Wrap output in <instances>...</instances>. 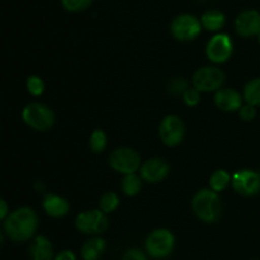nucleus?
I'll return each mask as SVG.
<instances>
[{"label":"nucleus","mask_w":260,"mask_h":260,"mask_svg":"<svg viewBox=\"0 0 260 260\" xmlns=\"http://www.w3.org/2000/svg\"><path fill=\"white\" fill-rule=\"evenodd\" d=\"M29 255L32 260H53L52 243L43 235L36 236L29 246Z\"/></svg>","instance_id":"obj_16"},{"label":"nucleus","mask_w":260,"mask_h":260,"mask_svg":"<svg viewBox=\"0 0 260 260\" xmlns=\"http://www.w3.org/2000/svg\"><path fill=\"white\" fill-rule=\"evenodd\" d=\"M122 192L128 197H135L139 194L142 189V178L134 174H126L121 183Z\"/></svg>","instance_id":"obj_19"},{"label":"nucleus","mask_w":260,"mask_h":260,"mask_svg":"<svg viewBox=\"0 0 260 260\" xmlns=\"http://www.w3.org/2000/svg\"><path fill=\"white\" fill-rule=\"evenodd\" d=\"M244 101L254 107L260 106V78L249 81L244 88Z\"/></svg>","instance_id":"obj_21"},{"label":"nucleus","mask_w":260,"mask_h":260,"mask_svg":"<svg viewBox=\"0 0 260 260\" xmlns=\"http://www.w3.org/2000/svg\"><path fill=\"white\" fill-rule=\"evenodd\" d=\"M119 197L113 192H106L99 200V210L104 213H112L118 208Z\"/></svg>","instance_id":"obj_22"},{"label":"nucleus","mask_w":260,"mask_h":260,"mask_svg":"<svg viewBox=\"0 0 260 260\" xmlns=\"http://www.w3.org/2000/svg\"><path fill=\"white\" fill-rule=\"evenodd\" d=\"M225 14L217 9H211L203 13L201 23L207 30H220L225 24Z\"/></svg>","instance_id":"obj_18"},{"label":"nucleus","mask_w":260,"mask_h":260,"mask_svg":"<svg viewBox=\"0 0 260 260\" xmlns=\"http://www.w3.org/2000/svg\"><path fill=\"white\" fill-rule=\"evenodd\" d=\"M184 123L175 114H169L161 119L159 126V136L162 144L173 147L179 145L184 139Z\"/></svg>","instance_id":"obj_8"},{"label":"nucleus","mask_w":260,"mask_h":260,"mask_svg":"<svg viewBox=\"0 0 260 260\" xmlns=\"http://www.w3.org/2000/svg\"><path fill=\"white\" fill-rule=\"evenodd\" d=\"M93 0H61L63 8L70 12H80L86 9Z\"/></svg>","instance_id":"obj_25"},{"label":"nucleus","mask_w":260,"mask_h":260,"mask_svg":"<svg viewBox=\"0 0 260 260\" xmlns=\"http://www.w3.org/2000/svg\"><path fill=\"white\" fill-rule=\"evenodd\" d=\"M215 104L223 112L240 111L244 106V96L234 89H220L215 93Z\"/></svg>","instance_id":"obj_14"},{"label":"nucleus","mask_w":260,"mask_h":260,"mask_svg":"<svg viewBox=\"0 0 260 260\" xmlns=\"http://www.w3.org/2000/svg\"><path fill=\"white\" fill-rule=\"evenodd\" d=\"M53 260H76V256L71 250H62L55 256Z\"/></svg>","instance_id":"obj_30"},{"label":"nucleus","mask_w":260,"mask_h":260,"mask_svg":"<svg viewBox=\"0 0 260 260\" xmlns=\"http://www.w3.org/2000/svg\"><path fill=\"white\" fill-rule=\"evenodd\" d=\"M42 207L50 217L61 218L65 217L69 213V211H70V203L68 202V200L61 197V196L48 193V194H46L43 197Z\"/></svg>","instance_id":"obj_15"},{"label":"nucleus","mask_w":260,"mask_h":260,"mask_svg":"<svg viewBox=\"0 0 260 260\" xmlns=\"http://www.w3.org/2000/svg\"><path fill=\"white\" fill-rule=\"evenodd\" d=\"M175 246V236L168 229H156L145 240L146 253L154 259H162L173 253Z\"/></svg>","instance_id":"obj_4"},{"label":"nucleus","mask_w":260,"mask_h":260,"mask_svg":"<svg viewBox=\"0 0 260 260\" xmlns=\"http://www.w3.org/2000/svg\"><path fill=\"white\" fill-rule=\"evenodd\" d=\"M231 178L233 177H231L226 170L223 169L216 170V172H213L210 177L211 189L216 193L222 192V190L226 189V187L231 183Z\"/></svg>","instance_id":"obj_20"},{"label":"nucleus","mask_w":260,"mask_h":260,"mask_svg":"<svg viewBox=\"0 0 260 260\" xmlns=\"http://www.w3.org/2000/svg\"><path fill=\"white\" fill-rule=\"evenodd\" d=\"M75 226L85 235H99L108 229V218L101 210L84 211L76 216Z\"/></svg>","instance_id":"obj_6"},{"label":"nucleus","mask_w":260,"mask_h":260,"mask_svg":"<svg viewBox=\"0 0 260 260\" xmlns=\"http://www.w3.org/2000/svg\"><path fill=\"white\" fill-rule=\"evenodd\" d=\"M169 164L160 157L149 159L140 168L141 178L147 183H159L169 174Z\"/></svg>","instance_id":"obj_13"},{"label":"nucleus","mask_w":260,"mask_h":260,"mask_svg":"<svg viewBox=\"0 0 260 260\" xmlns=\"http://www.w3.org/2000/svg\"><path fill=\"white\" fill-rule=\"evenodd\" d=\"M231 184L239 194L245 197L255 196L260 192V174L251 169L238 170L231 178Z\"/></svg>","instance_id":"obj_11"},{"label":"nucleus","mask_w":260,"mask_h":260,"mask_svg":"<svg viewBox=\"0 0 260 260\" xmlns=\"http://www.w3.org/2000/svg\"><path fill=\"white\" fill-rule=\"evenodd\" d=\"M258 42H259V45H260V33L258 35Z\"/></svg>","instance_id":"obj_32"},{"label":"nucleus","mask_w":260,"mask_h":260,"mask_svg":"<svg viewBox=\"0 0 260 260\" xmlns=\"http://www.w3.org/2000/svg\"><path fill=\"white\" fill-rule=\"evenodd\" d=\"M170 29L178 41H192L201 33L202 23L194 15L180 14L173 19Z\"/></svg>","instance_id":"obj_10"},{"label":"nucleus","mask_w":260,"mask_h":260,"mask_svg":"<svg viewBox=\"0 0 260 260\" xmlns=\"http://www.w3.org/2000/svg\"><path fill=\"white\" fill-rule=\"evenodd\" d=\"M239 116H240V118L244 122L254 121L256 117V108L254 106H251V104H244L240 108V111H239Z\"/></svg>","instance_id":"obj_28"},{"label":"nucleus","mask_w":260,"mask_h":260,"mask_svg":"<svg viewBox=\"0 0 260 260\" xmlns=\"http://www.w3.org/2000/svg\"><path fill=\"white\" fill-rule=\"evenodd\" d=\"M234 45L230 36L226 33H217L208 41L206 55L213 63H223L233 56Z\"/></svg>","instance_id":"obj_9"},{"label":"nucleus","mask_w":260,"mask_h":260,"mask_svg":"<svg viewBox=\"0 0 260 260\" xmlns=\"http://www.w3.org/2000/svg\"><path fill=\"white\" fill-rule=\"evenodd\" d=\"M193 212L203 222L213 223L222 215V203L220 197L212 189H201L192 200Z\"/></svg>","instance_id":"obj_2"},{"label":"nucleus","mask_w":260,"mask_h":260,"mask_svg":"<svg viewBox=\"0 0 260 260\" xmlns=\"http://www.w3.org/2000/svg\"><path fill=\"white\" fill-rule=\"evenodd\" d=\"M235 29L243 37L258 36L260 33V13L255 9L241 12L235 19Z\"/></svg>","instance_id":"obj_12"},{"label":"nucleus","mask_w":260,"mask_h":260,"mask_svg":"<svg viewBox=\"0 0 260 260\" xmlns=\"http://www.w3.org/2000/svg\"><path fill=\"white\" fill-rule=\"evenodd\" d=\"M226 75L216 66H203L193 75V86L201 93H211L222 89Z\"/></svg>","instance_id":"obj_5"},{"label":"nucleus","mask_w":260,"mask_h":260,"mask_svg":"<svg viewBox=\"0 0 260 260\" xmlns=\"http://www.w3.org/2000/svg\"><path fill=\"white\" fill-rule=\"evenodd\" d=\"M201 101V91L193 86V88H188L187 91L183 94V102H184L187 106L194 107L200 103Z\"/></svg>","instance_id":"obj_26"},{"label":"nucleus","mask_w":260,"mask_h":260,"mask_svg":"<svg viewBox=\"0 0 260 260\" xmlns=\"http://www.w3.org/2000/svg\"><path fill=\"white\" fill-rule=\"evenodd\" d=\"M107 244L103 238L94 236L84 243L81 246L80 254L83 260H99L106 251Z\"/></svg>","instance_id":"obj_17"},{"label":"nucleus","mask_w":260,"mask_h":260,"mask_svg":"<svg viewBox=\"0 0 260 260\" xmlns=\"http://www.w3.org/2000/svg\"><path fill=\"white\" fill-rule=\"evenodd\" d=\"M9 208H8V203L5 200L0 201V220L5 221L9 216Z\"/></svg>","instance_id":"obj_31"},{"label":"nucleus","mask_w":260,"mask_h":260,"mask_svg":"<svg viewBox=\"0 0 260 260\" xmlns=\"http://www.w3.org/2000/svg\"><path fill=\"white\" fill-rule=\"evenodd\" d=\"M38 228V218L29 207H20L13 211L4 221V230L14 243H24L33 238Z\"/></svg>","instance_id":"obj_1"},{"label":"nucleus","mask_w":260,"mask_h":260,"mask_svg":"<svg viewBox=\"0 0 260 260\" xmlns=\"http://www.w3.org/2000/svg\"><path fill=\"white\" fill-rule=\"evenodd\" d=\"M122 260H147L146 254L137 248H131L124 251Z\"/></svg>","instance_id":"obj_29"},{"label":"nucleus","mask_w":260,"mask_h":260,"mask_svg":"<svg viewBox=\"0 0 260 260\" xmlns=\"http://www.w3.org/2000/svg\"><path fill=\"white\" fill-rule=\"evenodd\" d=\"M90 150L94 154H101L107 147V135L103 129H95L90 136Z\"/></svg>","instance_id":"obj_23"},{"label":"nucleus","mask_w":260,"mask_h":260,"mask_svg":"<svg viewBox=\"0 0 260 260\" xmlns=\"http://www.w3.org/2000/svg\"><path fill=\"white\" fill-rule=\"evenodd\" d=\"M188 89V83L184 79H174V80L170 81L169 84V90L170 93L175 94V95H182L187 91Z\"/></svg>","instance_id":"obj_27"},{"label":"nucleus","mask_w":260,"mask_h":260,"mask_svg":"<svg viewBox=\"0 0 260 260\" xmlns=\"http://www.w3.org/2000/svg\"><path fill=\"white\" fill-rule=\"evenodd\" d=\"M27 90L33 96L42 95L43 91H45V83L40 76L30 75L27 79Z\"/></svg>","instance_id":"obj_24"},{"label":"nucleus","mask_w":260,"mask_h":260,"mask_svg":"<svg viewBox=\"0 0 260 260\" xmlns=\"http://www.w3.org/2000/svg\"><path fill=\"white\" fill-rule=\"evenodd\" d=\"M24 123L38 132H46L52 128L55 123V114L52 109L38 102L27 104L22 112Z\"/></svg>","instance_id":"obj_3"},{"label":"nucleus","mask_w":260,"mask_h":260,"mask_svg":"<svg viewBox=\"0 0 260 260\" xmlns=\"http://www.w3.org/2000/svg\"><path fill=\"white\" fill-rule=\"evenodd\" d=\"M109 164L116 172L122 174H134L141 168L139 152L129 147H118L109 156Z\"/></svg>","instance_id":"obj_7"}]
</instances>
